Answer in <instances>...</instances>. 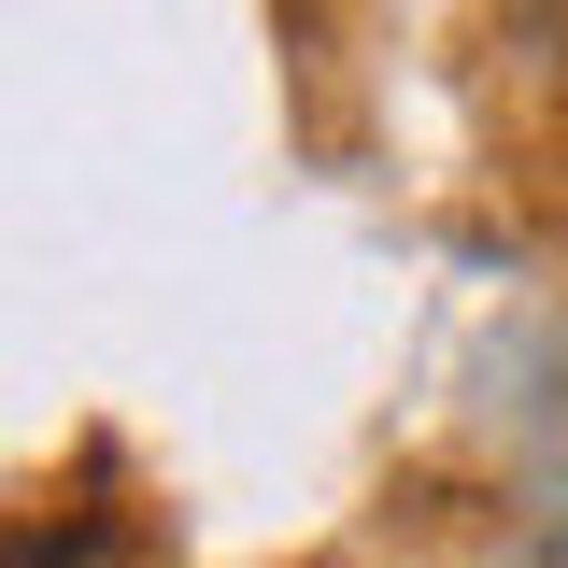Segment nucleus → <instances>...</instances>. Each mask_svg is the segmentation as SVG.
<instances>
[{
  "label": "nucleus",
  "mask_w": 568,
  "mask_h": 568,
  "mask_svg": "<svg viewBox=\"0 0 568 568\" xmlns=\"http://www.w3.org/2000/svg\"><path fill=\"white\" fill-rule=\"evenodd\" d=\"M14 568H129V540H114L100 511H29V526H14Z\"/></svg>",
  "instance_id": "nucleus-1"
}]
</instances>
